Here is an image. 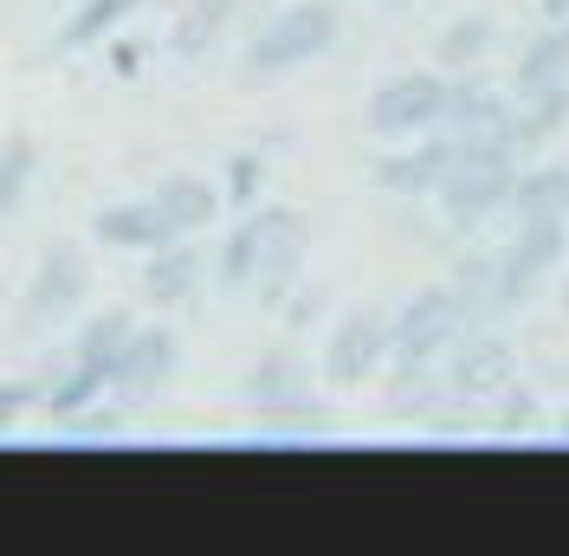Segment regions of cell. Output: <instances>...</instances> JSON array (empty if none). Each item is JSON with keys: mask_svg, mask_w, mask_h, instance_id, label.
Wrapping results in <instances>:
<instances>
[{"mask_svg": "<svg viewBox=\"0 0 569 556\" xmlns=\"http://www.w3.org/2000/svg\"><path fill=\"white\" fill-rule=\"evenodd\" d=\"M33 169H39V142L27 137V130H7V137H0V220L27 201Z\"/></svg>", "mask_w": 569, "mask_h": 556, "instance_id": "7402d4cb", "label": "cell"}, {"mask_svg": "<svg viewBox=\"0 0 569 556\" xmlns=\"http://www.w3.org/2000/svg\"><path fill=\"white\" fill-rule=\"evenodd\" d=\"M505 220H563L569 227V162L531 156V162L518 169V188H511Z\"/></svg>", "mask_w": 569, "mask_h": 556, "instance_id": "9a60e30c", "label": "cell"}, {"mask_svg": "<svg viewBox=\"0 0 569 556\" xmlns=\"http://www.w3.org/2000/svg\"><path fill=\"white\" fill-rule=\"evenodd\" d=\"M447 91H453V71L440 66H421V71H395L369 91L362 105V130L376 142H415L427 130H440L447 117Z\"/></svg>", "mask_w": 569, "mask_h": 556, "instance_id": "7a4b0ae2", "label": "cell"}, {"mask_svg": "<svg viewBox=\"0 0 569 556\" xmlns=\"http://www.w3.org/2000/svg\"><path fill=\"white\" fill-rule=\"evenodd\" d=\"M201 285H208V259L194 252L188 234L169 240V246H156V252H142V298H149L156 311H181V305H194Z\"/></svg>", "mask_w": 569, "mask_h": 556, "instance_id": "8fae6325", "label": "cell"}, {"mask_svg": "<svg viewBox=\"0 0 569 556\" xmlns=\"http://www.w3.org/2000/svg\"><path fill=\"white\" fill-rule=\"evenodd\" d=\"M33 401H46V383H0V427H13Z\"/></svg>", "mask_w": 569, "mask_h": 556, "instance_id": "f1b7e54d", "label": "cell"}, {"mask_svg": "<svg viewBox=\"0 0 569 556\" xmlns=\"http://www.w3.org/2000/svg\"><path fill=\"white\" fill-rule=\"evenodd\" d=\"M240 401H247L259 420H272L279 434H291V420L323 427L318 376H311V363H305L298 349H266V356L247 369V383H240Z\"/></svg>", "mask_w": 569, "mask_h": 556, "instance_id": "5b68a950", "label": "cell"}, {"mask_svg": "<svg viewBox=\"0 0 569 556\" xmlns=\"http://www.w3.org/2000/svg\"><path fill=\"white\" fill-rule=\"evenodd\" d=\"M531 427H550V420H543V401H537L525 383H511L505 395H492V434L518 440V434H531Z\"/></svg>", "mask_w": 569, "mask_h": 556, "instance_id": "484cf974", "label": "cell"}, {"mask_svg": "<svg viewBox=\"0 0 569 556\" xmlns=\"http://www.w3.org/2000/svg\"><path fill=\"white\" fill-rule=\"evenodd\" d=\"M479 317L466 311L453 285H421L401 311H395V356L401 363H447V349L460 344Z\"/></svg>", "mask_w": 569, "mask_h": 556, "instance_id": "8992f818", "label": "cell"}, {"mask_svg": "<svg viewBox=\"0 0 569 556\" xmlns=\"http://www.w3.org/2000/svg\"><path fill=\"white\" fill-rule=\"evenodd\" d=\"M137 337V317L130 311H98L84 330H78V344H71V356L78 363H98V369H110L117 356H123V344Z\"/></svg>", "mask_w": 569, "mask_h": 556, "instance_id": "603a6c76", "label": "cell"}, {"mask_svg": "<svg viewBox=\"0 0 569 556\" xmlns=\"http://www.w3.org/2000/svg\"><path fill=\"white\" fill-rule=\"evenodd\" d=\"M259 181H266V162H259V156H227V188H220V195H227L233 208H247L252 195H259Z\"/></svg>", "mask_w": 569, "mask_h": 556, "instance_id": "83f0119b", "label": "cell"}, {"mask_svg": "<svg viewBox=\"0 0 569 556\" xmlns=\"http://www.w3.org/2000/svg\"><path fill=\"white\" fill-rule=\"evenodd\" d=\"M395 356V311L382 305H350L323 337V383L330 388H362L389 369Z\"/></svg>", "mask_w": 569, "mask_h": 556, "instance_id": "277c9868", "label": "cell"}, {"mask_svg": "<svg viewBox=\"0 0 569 556\" xmlns=\"http://www.w3.org/2000/svg\"><path fill=\"white\" fill-rule=\"evenodd\" d=\"M511 98H531L543 85H569V20H543L525 46H518V66H511Z\"/></svg>", "mask_w": 569, "mask_h": 556, "instance_id": "2e32d148", "label": "cell"}, {"mask_svg": "<svg viewBox=\"0 0 569 556\" xmlns=\"http://www.w3.org/2000/svg\"><path fill=\"white\" fill-rule=\"evenodd\" d=\"M84 291H91V259L78 252V240H52L39 252V272L27 285V298H20V324L27 330H46V324H59L84 305Z\"/></svg>", "mask_w": 569, "mask_h": 556, "instance_id": "9c48e42d", "label": "cell"}, {"mask_svg": "<svg viewBox=\"0 0 569 556\" xmlns=\"http://www.w3.org/2000/svg\"><path fill=\"white\" fill-rule=\"evenodd\" d=\"M240 7H247V0H188V7H181V20L169 27L176 59H201V52H213V39L240 20Z\"/></svg>", "mask_w": 569, "mask_h": 556, "instance_id": "ffe728a7", "label": "cell"}, {"mask_svg": "<svg viewBox=\"0 0 569 556\" xmlns=\"http://www.w3.org/2000/svg\"><path fill=\"white\" fill-rule=\"evenodd\" d=\"M447 285L466 298V311L479 324H498L505 317V252L492 246H460L453 266H447Z\"/></svg>", "mask_w": 569, "mask_h": 556, "instance_id": "7c38bea8", "label": "cell"}, {"mask_svg": "<svg viewBox=\"0 0 569 556\" xmlns=\"http://www.w3.org/2000/svg\"><path fill=\"white\" fill-rule=\"evenodd\" d=\"M518 130H525L531 156H543L557 137H569V85H543L531 98H518Z\"/></svg>", "mask_w": 569, "mask_h": 556, "instance_id": "44dd1931", "label": "cell"}, {"mask_svg": "<svg viewBox=\"0 0 569 556\" xmlns=\"http://www.w3.org/2000/svg\"><path fill=\"white\" fill-rule=\"evenodd\" d=\"M130 408H78L66 420V440H117V427H123Z\"/></svg>", "mask_w": 569, "mask_h": 556, "instance_id": "4316f807", "label": "cell"}, {"mask_svg": "<svg viewBox=\"0 0 569 556\" xmlns=\"http://www.w3.org/2000/svg\"><path fill=\"white\" fill-rule=\"evenodd\" d=\"M498 52V20L492 13H453L440 33H433V66L440 71H472Z\"/></svg>", "mask_w": 569, "mask_h": 556, "instance_id": "e0dca14e", "label": "cell"}, {"mask_svg": "<svg viewBox=\"0 0 569 556\" xmlns=\"http://www.w3.org/2000/svg\"><path fill=\"white\" fill-rule=\"evenodd\" d=\"M149 201L169 214V227H176V234H188V240H194V234H208L213 220H220V208H227V195L213 188L208 175H188V169L162 175V181L149 188Z\"/></svg>", "mask_w": 569, "mask_h": 556, "instance_id": "5bb4252c", "label": "cell"}, {"mask_svg": "<svg viewBox=\"0 0 569 556\" xmlns=\"http://www.w3.org/2000/svg\"><path fill=\"white\" fill-rule=\"evenodd\" d=\"M337 39H343V7H337V0H298V7L272 13V20L252 33L247 78L266 85V78H284V71H298V66H318Z\"/></svg>", "mask_w": 569, "mask_h": 556, "instance_id": "6da1fadb", "label": "cell"}, {"mask_svg": "<svg viewBox=\"0 0 569 556\" xmlns=\"http://www.w3.org/2000/svg\"><path fill=\"white\" fill-rule=\"evenodd\" d=\"M91 234H98V246H117V252H156V246L181 240L156 201H110L91 214Z\"/></svg>", "mask_w": 569, "mask_h": 556, "instance_id": "4fadbf2b", "label": "cell"}, {"mask_svg": "<svg viewBox=\"0 0 569 556\" xmlns=\"http://www.w3.org/2000/svg\"><path fill=\"white\" fill-rule=\"evenodd\" d=\"M176 369H181L176 330H162V324H142L137 337L123 344V356L110 363V401H117V408H149L162 388L176 383Z\"/></svg>", "mask_w": 569, "mask_h": 556, "instance_id": "ba28073f", "label": "cell"}, {"mask_svg": "<svg viewBox=\"0 0 569 556\" xmlns=\"http://www.w3.org/2000/svg\"><path fill=\"white\" fill-rule=\"evenodd\" d=\"M142 0H84V13H71L66 20V33H59V46H91V39H104L110 27H117V20H130V13H137Z\"/></svg>", "mask_w": 569, "mask_h": 556, "instance_id": "d4e9b609", "label": "cell"}, {"mask_svg": "<svg viewBox=\"0 0 569 556\" xmlns=\"http://www.w3.org/2000/svg\"><path fill=\"white\" fill-rule=\"evenodd\" d=\"M498 246H505V252H511L525 272L550 278V272L569 259V227H563V220H511Z\"/></svg>", "mask_w": 569, "mask_h": 556, "instance_id": "ac0fdd59", "label": "cell"}, {"mask_svg": "<svg viewBox=\"0 0 569 556\" xmlns=\"http://www.w3.org/2000/svg\"><path fill=\"white\" fill-rule=\"evenodd\" d=\"M259 259H266V208H252L227 246H220V259H213V278H220V291H252V278H259Z\"/></svg>", "mask_w": 569, "mask_h": 556, "instance_id": "d6986e66", "label": "cell"}, {"mask_svg": "<svg viewBox=\"0 0 569 556\" xmlns=\"http://www.w3.org/2000/svg\"><path fill=\"white\" fill-rule=\"evenodd\" d=\"M525 156H498V149H460V162L447 169V181L433 188V201L447 214L453 234H472L511 208V188H518Z\"/></svg>", "mask_w": 569, "mask_h": 556, "instance_id": "3957f363", "label": "cell"}, {"mask_svg": "<svg viewBox=\"0 0 569 556\" xmlns=\"http://www.w3.org/2000/svg\"><path fill=\"white\" fill-rule=\"evenodd\" d=\"M440 376H447V388L460 401H492V395H505L518 383V349H511V337L498 324H472L460 344L447 349Z\"/></svg>", "mask_w": 569, "mask_h": 556, "instance_id": "52a82bcc", "label": "cell"}, {"mask_svg": "<svg viewBox=\"0 0 569 556\" xmlns=\"http://www.w3.org/2000/svg\"><path fill=\"white\" fill-rule=\"evenodd\" d=\"M98 395H110V369H98V363H78L71 356V376H52V388H46V408L59 420H71L78 408H91Z\"/></svg>", "mask_w": 569, "mask_h": 556, "instance_id": "cb8c5ba5", "label": "cell"}, {"mask_svg": "<svg viewBox=\"0 0 569 556\" xmlns=\"http://www.w3.org/2000/svg\"><path fill=\"white\" fill-rule=\"evenodd\" d=\"M550 427H557V440L569 447V408H557V420H550Z\"/></svg>", "mask_w": 569, "mask_h": 556, "instance_id": "4dcf8cb0", "label": "cell"}, {"mask_svg": "<svg viewBox=\"0 0 569 556\" xmlns=\"http://www.w3.org/2000/svg\"><path fill=\"white\" fill-rule=\"evenodd\" d=\"M537 20H569V0H537Z\"/></svg>", "mask_w": 569, "mask_h": 556, "instance_id": "f546056e", "label": "cell"}, {"mask_svg": "<svg viewBox=\"0 0 569 556\" xmlns=\"http://www.w3.org/2000/svg\"><path fill=\"white\" fill-rule=\"evenodd\" d=\"M305 259H311V214L266 208V259H259V278H252V298L266 311L291 305V291L305 285Z\"/></svg>", "mask_w": 569, "mask_h": 556, "instance_id": "30bf717a", "label": "cell"}, {"mask_svg": "<svg viewBox=\"0 0 569 556\" xmlns=\"http://www.w3.org/2000/svg\"><path fill=\"white\" fill-rule=\"evenodd\" d=\"M557 305H563V317H569V278H563V285H557Z\"/></svg>", "mask_w": 569, "mask_h": 556, "instance_id": "1f68e13d", "label": "cell"}]
</instances>
